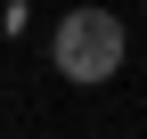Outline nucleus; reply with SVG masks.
<instances>
[{
	"mask_svg": "<svg viewBox=\"0 0 147 139\" xmlns=\"http://www.w3.org/2000/svg\"><path fill=\"white\" fill-rule=\"evenodd\" d=\"M49 57H57V74L82 82V90L115 82V65H123V16H115V8H74V16H57Z\"/></svg>",
	"mask_w": 147,
	"mask_h": 139,
	"instance_id": "1",
	"label": "nucleus"
}]
</instances>
